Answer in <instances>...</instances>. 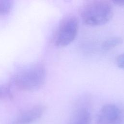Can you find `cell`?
<instances>
[{
    "label": "cell",
    "instance_id": "obj_1",
    "mask_svg": "<svg viewBox=\"0 0 124 124\" xmlns=\"http://www.w3.org/2000/svg\"><path fill=\"white\" fill-rule=\"evenodd\" d=\"M113 14L111 4L106 1L96 0L88 2L80 9L82 21L91 26H98L108 23Z\"/></svg>",
    "mask_w": 124,
    "mask_h": 124
},
{
    "label": "cell",
    "instance_id": "obj_2",
    "mask_svg": "<svg viewBox=\"0 0 124 124\" xmlns=\"http://www.w3.org/2000/svg\"><path fill=\"white\" fill-rule=\"evenodd\" d=\"M46 71L44 66L36 63L18 71L13 80L19 89L26 91H33L39 89L44 83Z\"/></svg>",
    "mask_w": 124,
    "mask_h": 124
},
{
    "label": "cell",
    "instance_id": "obj_3",
    "mask_svg": "<svg viewBox=\"0 0 124 124\" xmlns=\"http://www.w3.org/2000/svg\"><path fill=\"white\" fill-rule=\"evenodd\" d=\"M78 30V18L72 15L65 16L60 22L55 34V45L59 47L69 45L75 40Z\"/></svg>",
    "mask_w": 124,
    "mask_h": 124
},
{
    "label": "cell",
    "instance_id": "obj_4",
    "mask_svg": "<svg viewBox=\"0 0 124 124\" xmlns=\"http://www.w3.org/2000/svg\"><path fill=\"white\" fill-rule=\"evenodd\" d=\"M124 119L122 110L113 104H107L100 109L98 114L97 124H120Z\"/></svg>",
    "mask_w": 124,
    "mask_h": 124
},
{
    "label": "cell",
    "instance_id": "obj_5",
    "mask_svg": "<svg viewBox=\"0 0 124 124\" xmlns=\"http://www.w3.org/2000/svg\"><path fill=\"white\" fill-rule=\"evenodd\" d=\"M45 110L43 105L33 106L20 113L11 124H31L42 117Z\"/></svg>",
    "mask_w": 124,
    "mask_h": 124
},
{
    "label": "cell",
    "instance_id": "obj_6",
    "mask_svg": "<svg viewBox=\"0 0 124 124\" xmlns=\"http://www.w3.org/2000/svg\"><path fill=\"white\" fill-rule=\"evenodd\" d=\"M91 114L88 108L81 107L76 110L69 124H91Z\"/></svg>",
    "mask_w": 124,
    "mask_h": 124
},
{
    "label": "cell",
    "instance_id": "obj_7",
    "mask_svg": "<svg viewBox=\"0 0 124 124\" xmlns=\"http://www.w3.org/2000/svg\"><path fill=\"white\" fill-rule=\"evenodd\" d=\"M123 43V39L120 37H112L106 40L102 45V48L104 50H109L120 45Z\"/></svg>",
    "mask_w": 124,
    "mask_h": 124
},
{
    "label": "cell",
    "instance_id": "obj_8",
    "mask_svg": "<svg viewBox=\"0 0 124 124\" xmlns=\"http://www.w3.org/2000/svg\"><path fill=\"white\" fill-rule=\"evenodd\" d=\"M13 6L12 1L9 0H0V15L9 13Z\"/></svg>",
    "mask_w": 124,
    "mask_h": 124
},
{
    "label": "cell",
    "instance_id": "obj_9",
    "mask_svg": "<svg viewBox=\"0 0 124 124\" xmlns=\"http://www.w3.org/2000/svg\"><path fill=\"white\" fill-rule=\"evenodd\" d=\"M115 62L119 68L124 70V53L118 55L116 58Z\"/></svg>",
    "mask_w": 124,
    "mask_h": 124
},
{
    "label": "cell",
    "instance_id": "obj_10",
    "mask_svg": "<svg viewBox=\"0 0 124 124\" xmlns=\"http://www.w3.org/2000/svg\"><path fill=\"white\" fill-rule=\"evenodd\" d=\"M112 2L116 5L120 6H124V0H113Z\"/></svg>",
    "mask_w": 124,
    "mask_h": 124
}]
</instances>
